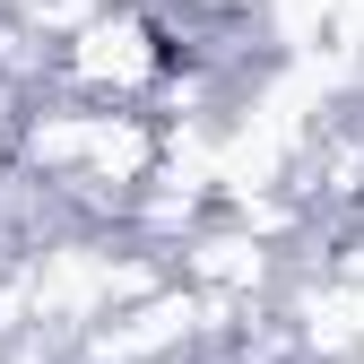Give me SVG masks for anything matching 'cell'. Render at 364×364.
I'll list each match as a JSON object with an SVG mask.
<instances>
[{"mask_svg": "<svg viewBox=\"0 0 364 364\" xmlns=\"http://www.w3.org/2000/svg\"><path fill=\"white\" fill-rule=\"evenodd\" d=\"M165 78H173V53H165L156 9H139V0H113V9L87 26V35H70V43H61V87H53V96L148 113Z\"/></svg>", "mask_w": 364, "mask_h": 364, "instance_id": "6da1fadb", "label": "cell"}, {"mask_svg": "<svg viewBox=\"0 0 364 364\" xmlns=\"http://www.w3.org/2000/svg\"><path fill=\"white\" fill-rule=\"evenodd\" d=\"M200 338H208V295L173 278V287H156L139 304L105 312L78 338V364H182V355H200Z\"/></svg>", "mask_w": 364, "mask_h": 364, "instance_id": "7a4b0ae2", "label": "cell"}]
</instances>
